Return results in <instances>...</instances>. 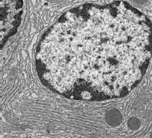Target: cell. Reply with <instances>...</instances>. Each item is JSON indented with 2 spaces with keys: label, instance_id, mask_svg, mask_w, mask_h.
<instances>
[{
  "label": "cell",
  "instance_id": "cell-5",
  "mask_svg": "<svg viewBox=\"0 0 152 138\" xmlns=\"http://www.w3.org/2000/svg\"><path fill=\"white\" fill-rule=\"evenodd\" d=\"M151 97H152V95H150V94L142 95L138 98L137 102L135 103V104L137 105V106H140L144 102L148 100Z\"/></svg>",
  "mask_w": 152,
  "mask_h": 138
},
{
  "label": "cell",
  "instance_id": "cell-3",
  "mask_svg": "<svg viewBox=\"0 0 152 138\" xmlns=\"http://www.w3.org/2000/svg\"><path fill=\"white\" fill-rule=\"evenodd\" d=\"M105 119L110 126L116 127L121 124L123 120V116L119 110L113 109L107 113Z\"/></svg>",
  "mask_w": 152,
  "mask_h": 138
},
{
  "label": "cell",
  "instance_id": "cell-4",
  "mask_svg": "<svg viewBox=\"0 0 152 138\" xmlns=\"http://www.w3.org/2000/svg\"><path fill=\"white\" fill-rule=\"evenodd\" d=\"M141 125L140 121L138 118L136 117L131 118L128 121V127L132 130H136L140 128Z\"/></svg>",
  "mask_w": 152,
  "mask_h": 138
},
{
  "label": "cell",
  "instance_id": "cell-6",
  "mask_svg": "<svg viewBox=\"0 0 152 138\" xmlns=\"http://www.w3.org/2000/svg\"><path fill=\"white\" fill-rule=\"evenodd\" d=\"M145 118L147 121H152V111H148L145 114Z\"/></svg>",
  "mask_w": 152,
  "mask_h": 138
},
{
  "label": "cell",
  "instance_id": "cell-8",
  "mask_svg": "<svg viewBox=\"0 0 152 138\" xmlns=\"http://www.w3.org/2000/svg\"><path fill=\"white\" fill-rule=\"evenodd\" d=\"M149 137H152V133L150 134V135L149 136Z\"/></svg>",
  "mask_w": 152,
  "mask_h": 138
},
{
  "label": "cell",
  "instance_id": "cell-2",
  "mask_svg": "<svg viewBox=\"0 0 152 138\" xmlns=\"http://www.w3.org/2000/svg\"><path fill=\"white\" fill-rule=\"evenodd\" d=\"M22 0H1V48L16 32L22 14Z\"/></svg>",
  "mask_w": 152,
  "mask_h": 138
},
{
  "label": "cell",
  "instance_id": "cell-7",
  "mask_svg": "<svg viewBox=\"0 0 152 138\" xmlns=\"http://www.w3.org/2000/svg\"><path fill=\"white\" fill-rule=\"evenodd\" d=\"M134 1L138 5H143L148 1V0H134Z\"/></svg>",
  "mask_w": 152,
  "mask_h": 138
},
{
  "label": "cell",
  "instance_id": "cell-1",
  "mask_svg": "<svg viewBox=\"0 0 152 138\" xmlns=\"http://www.w3.org/2000/svg\"><path fill=\"white\" fill-rule=\"evenodd\" d=\"M152 57V23L128 3L86 4L63 14L35 53L38 76L66 98L95 101L126 95Z\"/></svg>",
  "mask_w": 152,
  "mask_h": 138
}]
</instances>
